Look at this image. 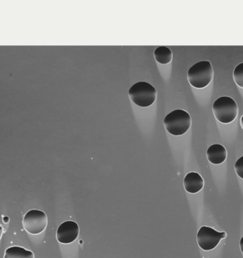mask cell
Segmentation results:
<instances>
[{"label":"cell","instance_id":"6da1fadb","mask_svg":"<svg viewBox=\"0 0 243 258\" xmlns=\"http://www.w3.org/2000/svg\"><path fill=\"white\" fill-rule=\"evenodd\" d=\"M214 78V70L209 61H201L192 66L187 73V79L195 88L208 87Z\"/></svg>","mask_w":243,"mask_h":258},{"label":"cell","instance_id":"7a4b0ae2","mask_svg":"<svg viewBox=\"0 0 243 258\" xmlns=\"http://www.w3.org/2000/svg\"><path fill=\"white\" fill-rule=\"evenodd\" d=\"M191 124L190 114L182 109L171 111L164 120L166 131L173 136L184 135L190 130Z\"/></svg>","mask_w":243,"mask_h":258},{"label":"cell","instance_id":"3957f363","mask_svg":"<svg viewBox=\"0 0 243 258\" xmlns=\"http://www.w3.org/2000/svg\"><path fill=\"white\" fill-rule=\"evenodd\" d=\"M130 99L136 105L143 108L150 106L155 102L157 91L153 86L147 82L137 83L128 91Z\"/></svg>","mask_w":243,"mask_h":258},{"label":"cell","instance_id":"277c9868","mask_svg":"<svg viewBox=\"0 0 243 258\" xmlns=\"http://www.w3.org/2000/svg\"><path fill=\"white\" fill-rule=\"evenodd\" d=\"M212 111L219 122L229 123L236 118L238 108L236 102L232 98L222 96L213 104Z\"/></svg>","mask_w":243,"mask_h":258},{"label":"cell","instance_id":"5b68a950","mask_svg":"<svg viewBox=\"0 0 243 258\" xmlns=\"http://www.w3.org/2000/svg\"><path fill=\"white\" fill-rule=\"evenodd\" d=\"M47 224V216L43 211L39 210L28 211L23 219L24 228L31 235L41 233L46 229Z\"/></svg>","mask_w":243,"mask_h":258},{"label":"cell","instance_id":"8992f818","mask_svg":"<svg viewBox=\"0 0 243 258\" xmlns=\"http://www.w3.org/2000/svg\"><path fill=\"white\" fill-rule=\"evenodd\" d=\"M224 232H217L208 226H202L197 234V241L199 247L205 250H212L218 245L223 238H226Z\"/></svg>","mask_w":243,"mask_h":258},{"label":"cell","instance_id":"52a82bcc","mask_svg":"<svg viewBox=\"0 0 243 258\" xmlns=\"http://www.w3.org/2000/svg\"><path fill=\"white\" fill-rule=\"evenodd\" d=\"M79 226L75 221H66L62 223L57 230V239L63 244H70L78 238Z\"/></svg>","mask_w":243,"mask_h":258},{"label":"cell","instance_id":"ba28073f","mask_svg":"<svg viewBox=\"0 0 243 258\" xmlns=\"http://www.w3.org/2000/svg\"><path fill=\"white\" fill-rule=\"evenodd\" d=\"M184 188L189 193L199 192L204 186V180L202 176L196 172H191L184 178Z\"/></svg>","mask_w":243,"mask_h":258},{"label":"cell","instance_id":"9c48e42d","mask_svg":"<svg viewBox=\"0 0 243 258\" xmlns=\"http://www.w3.org/2000/svg\"><path fill=\"white\" fill-rule=\"evenodd\" d=\"M227 152L222 145L214 144L207 150V158L213 164H220L226 161Z\"/></svg>","mask_w":243,"mask_h":258},{"label":"cell","instance_id":"30bf717a","mask_svg":"<svg viewBox=\"0 0 243 258\" xmlns=\"http://www.w3.org/2000/svg\"><path fill=\"white\" fill-rule=\"evenodd\" d=\"M4 258H34V255L31 250L14 246L7 249Z\"/></svg>","mask_w":243,"mask_h":258},{"label":"cell","instance_id":"8fae6325","mask_svg":"<svg viewBox=\"0 0 243 258\" xmlns=\"http://www.w3.org/2000/svg\"><path fill=\"white\" fill-rule=\"evenodd\" d=\"M154 57L160 64H166L172 61L173 53L169 48L159 46L154 52Z\"/></svg>","mask_w":243,"mask_h":258},{"label":"cell","instance_id":"7c38bea8","mask_svg":"<svg viewBox=\"0 0 243 258\" xmlns=\"http://www.w3.org/2000/svg\"><path fill=\"white\" fill-rule=\"evenodd\" d=\"M232 76L235 84L243 89V62L240 63L235 68Z\"/></svg>","mask_w":243,"mask_h":258},{"label":"cell","instance_id":"4fadbf2b","mask_svg":"<svg viewBox=\"0 0 243 258\" xmlns=\"http://www.w3.org/2000/svg\"><path fill=\"white\" fill-rule=\"evenodd\" d=\"M234 168H235V171L236 174L238 175L240 178L243 179V156L237 160L235 166H234Z\"/></svg>","mask_w":243,"mask_h":258},{"label":"cell","instance_id":"5bb4252c","mask_svg":"<svg viewBox=\"0 0 243 258\" xmlns=\"http://www.w3.org/2000/svg\"><path fill=\"white\" fill-rule=\"evenodd\" d=\"M240 248H241V252L243 253V237L240 240Z\"/></svg>","mask_w":243,"mask_h":258},{"label":"cell","instance_id":"9a60e30c","mask_svg":"<svg viewBox=\"0 0 243 258\" xmlns=\"http://www.w3.org/2000/svg\"><path fill=\"white\" fill-rule=\"evenodd\" d=\"M4 223H9V222H10V218H9L8 217H4Z\"/></svg>","mask_w":243,"mask_h":258},{"label":"cell","instance_id":"2e32d148","mask_svg":"<svg viewBox=\"0 0 243 258\" xmlns=\"http://www.w3.org/2000/svg\"><path fill=\"white\" fill-rule=\"evenodd\" d=\"M3 235V228L2 226H0V238L2 237Z\"/></svg>","mask_w":243,"mask_h":258},{"label":"cell","instance_id":"e0dca14e","mask_svg":"<svg viewBox=\"0 0 243 258\" xmlns=\"http://www.w3.org/2000/svg\"><path fill=\"white\" fill-rule=\"evenodd\" d=\"M240 123H241V128L243 129V116L241 117V120H240Z\"/></svg>","mask_w":243,"mask_h":258}]
</instances>
